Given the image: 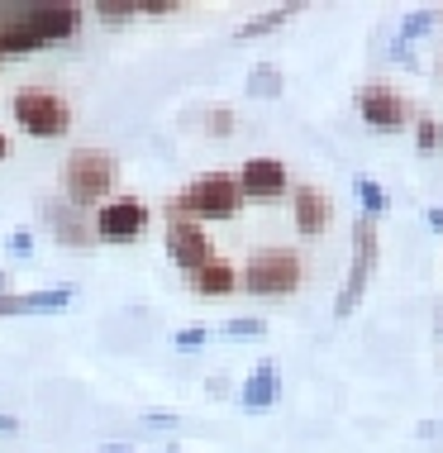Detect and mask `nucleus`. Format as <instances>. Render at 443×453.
Returning a JSON list of instances; mask_svg holds the SVG:
<instances>
[{
	"label": "nucleus",
	"instance_id": "1",
	"mask_svg": "<svg viewBox=\"0 0 443 453\" xmlns=\"http://www.w3.org/2000/svg\"><path fill=\"white\" fill-rule=\"evenodd\" d=\"M63 187H67V205H77V211L101 205L110 187H115V157L101 149H77L63 163Z\"/></svg>",
	"mask_w": 443,
	"mask_h": 453
},
{
	"label": "nucleus",
	"instance_id": "2",
	"mask_svg": "<svg viewBox=\"0 0 443 453\" xmlns=\"http://www.w3.org/2000/svg\"><path fill=\"white\" fill-rule=\"evenodd\" d=\"M239 181H233L229 173H205L195 177L187 191L172 201V219H229L233 211H239Z\"/></svg>",
	"mask_w": 443,
	"mask_h": 453
},
{
	"label": "nucleus",
	"instance_id": "3",
	"mask_svg": "<svg viewBox=\"0 0 443 453\" xmlns=\"http://www.w3.org/2000/svg\"><path fill=\"white\" fill-rule=\"evenodd\" d=\"M377 258H381L377 219H372V215H358V225H353V263H348V277H343V287H339L334 320H348V315L358 311L367 281H372V273H377Z\"/></svg>",
	"mask_w": 443,
	"mask_h": 453
},
{
	"label": "nucleus",
	"instance_id": "4",
	"mask_svg": "<svg viewBox=\"0 0 443 453\" xmlns=\"http://www.w3.org/2000/svg\"><path fill=\"white\" fill-rule=\"evenodd\" d=\"M10 110H15V125L34 139H57V134L72 129V110L57 91H43V87H24L10 96Z\"/></svg>",
	"mask_w": 443,
	"mask_h": 453
},
{
	"label": "nucleus",
	"instance_id": "5",
	"mask_svg": "<svg viewBox=\"0 0 443 453\" xmlns=\"http://www.w3.org/2000/svg\"><path fill=\"white\" fill-rule=\"evenodd\" d=\"M301 258L291 249H257L243 263V291L248 296H291L301 287Z\"/></svg>",
	"mask_w": 443,
	"mask_h": 453
},
{
	"label": "nucleus",
	"instance_id": "6",
	"mask_svg": "<svg viewBox=\"0 0 443 453\" xmlns=\"http://www.w3.org/2000/svg\"><path fill=\"white\" fill-rule=\"evenodd\" d=\"M5 24L24 29L29 39H39V48L48 43H63L81 29V10L77 5H15V10H0Z\"/></svg>",
	"mask_w": 443,
	"mask_h": 453
},
{
	"label": "nucleus",
	"instance_id": "7",
	"mask_svg": "<svg viewBox=\"0 0 443 453\" xmlns=\"http://www.w3.org/2000/svg\"><path fill=\"white\" fill-rule=\"evenodd\" d=\"M148 229V205L134 201V196H119V201H105L95 211V239L101 243H129Z\"/></svg>",
	"mask_w": 443,
	"mask_h": 453
},
{
	"label": "nucleus",
	"instance_id": "8",
	"mask_svg": "<svg viewBox=\"0 0 443 453\" xmlns=\"http://www.w3.org/2000/svg\"><path fill=\"white\" fill-rule=\"evenodd\" d=\"M167 253H172V263L191 277V273H201V267L215 258V243L205 239L201 225H191V219H172L167 225Z\"/></svg>",
	"mask_w": 443,
	"mask_h": 453
},
{
	"label": "nucleus",
	"instance_id": "9",
	"mask_svg": "<svg viewBox=\"0 0 443 453\" xmlns=\"http://www.w3.org/2000/svg\"><path fill=\"white\" fill-rule=\"evenodd\" d=\"M358 115H363L372 129L391 134V129H401V125H405V101H401V96L391 91V87L372 81V87H363V91H358Z\"/></svg>",
	"mask_w": 443,
	"mask_h": 453
},
{
	"label": "nucleus",
	"instance_id": "10",
	"mask_svg": "<svg viewBox=\"0 0 443 453\" xmlns=\"http://www.w3.org/2000/svg\"><path fill=\"white\" fill-rule=\"evenodd\" d=\"M239 181V196H257V201H272V196L286 191V167L277 163V157H248L243 163V173L233 177Z\"/></svg>",
	"mask_w": 443,
	"mask_h": 453
},
{
	"label": "nucleus",
	"instance_id": "11",
	"mask_svg": "<svg viewBox=\"0 0 443 453\" xmlns=\"http://www.w3.org/2000/svg\"><path fill=\"white\" fill-rule=\"evenodd\" d=\"M43 219L53 229V239H63L67 249H91V219L67 201H43Z\"/></svg>",
	"mask_w": 443,
	"mask_h": 453
},
{
	"label": "nucleus",
	"instance_id": "12",
	"mask_svg": "<svg viewBox=\"0 0 443 453\" xmlns=\"http://www.w3.org/2000/svg\"><path fill=\"white\" fill-rule=\"evenodd\" d=\"M72 296H77V287L29 291V296H15V291H5V296H0V320H5V315H39V311H63V305H72Z\"/></svg>",
	"mask_w": 443,
	"mask_h": 453
},
{
	"label": "nucleus",
	"instance_id": "13",
	"mask_svg": "<svg viewBox=\"0 0 443 453\" xmlns=\"http://www.w3.org/2000/svg\"><path fill=\"white\" fill-rule=\"evenodd\" d=\"M329 215H334V205H329V196L319 187L295 191V229H301L305 239H315L319 229H329Z\"/></svg>",
	"mask_w": 443,
	"mask_h": 453
},
{
	"label": "nucleus",
	"instance_id": "14",
	"mask_svg": "<svg viewBox=\"0 0 443 453\" xmlns=\"http://www.w3.org/2000/svg\"><path fill=\"white\" fill-rule=\"evenodd\" d=\"M277 401V363H257L253 372H248V382H243V391H239V406L248 411V415H263L267 406Z\"/></svg>",
	"mask_w": 443,
	"mask_h": 453
},
{
	"label": "nucleus",
	"instance_id": "15",
	"mask_svg": "<svg viewBox=\"0 0 443 453\" xmlns=\"http://www.w3.org/2000/svg\"><path fill=\"white\" fill-rule=\"evenodd\" d=\"M191 287L201 291V296H229V291L239 287V267L225 263V258H210L201 273H191Z\"/></svg>",
	"mask_w": 443,
	"mask_h": 453
},
{
	"label": "nucleus",
	"instance_id": "16",
	"mask_svg": "<svg viewBox=\"0 0 443 453\" xmlns=\"http://www.w3.org/2000/svg\"><path fill=\"white\" fill-rule=\"evenodd\" d=\"M429 29H434V10H415V15H405L401 34H396V43H391V53H396L401 63H410V43H415V39H424Z\"/></svg>",
	"mask_w": 443,
	"mask_h": 453
},
{
	"label": "nucleus",
	"instance_id": "17",
	"mask_svg": "<svg viewBox=\"0 0 443 453\" xmlns=\"http://www.w3.org/2000/svg\"><path fill=\"white\" fill-rule=\"evenodd\" d=\"M353 191H358V201H363V215H372V219H377V215H386V211H391V196L381 191L372 177H353Z\"/></svg>",
	"mask_w": 443,
	"mask_h": 453
},
{
	"label": "nucleus",
	"instance_id": "18",
	"mask_svg": "<svg viewBox=\"0 0 443 453\" xmlns=\"http://www.w3.org/2000/svg\"><path fill=\"white\" fill-rule=\"evenodd\" d=\"M295 15V5H281V10H267V15H257L253 24H243L239 29V39H263V34H277L281 24H286Z\"/></svg>",
	"mask_w": 443,
	"mask_h": 453
},
{
	"label": "nucleus",
	"instance_id": "19",
	"mask_svg": "<svg viewBox=\"0 0 443 453\" xmlns=\"http://www.w3.org/2000/svg\"><path fill=\"white\" fill-rule=\"evenodd\" d=\"M415 149H420V153H439L443 149V125L434 115H424L420 125H415Z\"/></svg>",
	"mask_w": 443,
	"mask_h": 453
},
{
	"label": "nucleus",
	"instance_id": "20",
	"mask_svg": "<svg viewBox=\"0 0 443 453\" xmlns=\"http://www.w3.org/2000/svg\"><path fill=\"white\" fill-rule=\"evenodd\" d=\"M248 96H281V72L257 67L253 77H248Z\"/></svg>",
	"mask_w": 443,
	"mask_h": 453
},
{
	"label": "nucleus",
	"instance_id": "21",
	"mask_svg": "<svg viewBox=\"0 0 443 453\" xmlns=\"http://www.w3.org/2000/svg\"><path fill=\"white\" fill-rule=\"evenodd\" d=\"M225 334L229 339H257V334H267V325L257 320V315H233V320L225 325Z\"/></svg>",
	"mask_w": 443,
	"mask_h": 453
},
{
	"label": "nucleus",
	"instance_id": "22",
	"mask_svg": "<svg viewBox=\"0 0 443 453\" xmlns=\"http://www.w3.org/2000/svg\"><path fill=\"white\" fill-rule=\"evenodd\" d=\"M95 15H101V19H129L134 15V0H101Z\"/></svg>",
	"mask_w": 443,
	"mask_h": 453
},
{
	"label": "nucleus",
	"instance_id": "23",
	"mask_svg": "<svg viewBox=\"0 0 443 453\" xmlns=\"http://www.w3.org/2000/svg\"><path fill=\"white\" fill-rule=\"evenodd\" d=\"M172 15V10H177V0H134V15Z\"/></svg>",
	"mask_w": 443,
	"mask_h": 453
},
{
	"label": "nucleus",
	"instance_id": "24",
	"mask_svg": "<svg viewBox=\"0 0 443 453\" xmlns=\"http://www.w3.org/2000/svg\"><path fill=\"white\" fill-rule=\"evenodd\" d=\"M10 253H15V258H29V253H34V239H29V229H19V234H10Z\"/></svg>",
	"mask_w": 443,
	"mask_h": 453
},
{
	"label": "nucleus",
	"instance_id": "25",
	"mask_svg": "<svg viewBox=\"0 0 443 453\" xmlns=\"http://www.w3.org/2000/svg\"><path fill=\"white\" fill-rule=\"evenodd\" d=\"M205 344V329H187V334H177V349H201Z\"/></svg>",
	"mask_w": 443,
	"mask_h": 453
},
{
	"label": "nucleus",
	"instance_id": "26",
	"mask_svg": "<svg viewBox=\"0 0 443 453\" xmlns=\"http://www.w3.org/2000/svg\"><path fill=\"white\" fill-rule=\"evenodd\" d=\"M215 129H219V134L233 129V115H229V110H219V115H215Z\"/></svg>",
	"mask_w": 443,
	"mask_h": 453
},
{
	"label": "nucleus",
	"instance_id": "27",
	"mask_svg": "<svg viewBox=\"0 0 443 453\" xmlns=\"http://www.w3.org/2000/svg\"><path fill=\"white\" fill-rule=\"evenodd\" d=\"M19 425H15V415H0V434H15Z\"/></svg>",
	"mask_w": 443,
	"mask_h": 453
},
{
	"label": "nucleus",
	"instance_id": "28",
	"mask_svg": "<svg viewBox=\"0 0 443 453\" xmlns=\"http://www.w3.org/2000/svg\"><path fill=\"white\" fill-rule=\"evenodd\" d=\"M429 225H434V229H443V205H439V211H429Z\"/></svg>",
	"mask_w": 443,
	"mask_h": 453
},
{
	"label": "nucleus",
	"instance_id": "29",
	"mask_svg": "<svg viewBox=\"0 0 443 453\" xmlns=\"http://www.w3.org/2000/svg\"><path fill=\"white\" fill-rule=\"evenodd\" d=\"M5 153H10V139H5V134H0V163H5Z\"/></svg>",
	"mask_w": 443,
	"mask_h": 453
},
{
	"label": "nucleus",
	"instance_id": "30",
	"mask_svg": "<svg viewBox=\"0 0 443 453\" xmlns=\"http://www.w3.org/2000/svg\"><path fill=\"white\" fill-rule=\"evenodd\" d=\"M0 296H5V273H0Z\"/></svg>",
	"mask_w": 443,
	"mask_h": 453
},
{
	"label": "nucleus",
	"instance_id": "31",
	"mask_svg": "<svg viewBox=\"0 0 443 453\" xmlns=\"http://www.w3.org/2000/svg\"><path fill=\"white\" fill-rule=\"evenodd\" d=\"M105 453H129V449H105Z\"/></svg>",
	"mask_w": 443,
	"mask_h": 453
},
{
	"label": "nucleus",
	"instance_id": "32",
	"mask_svg": "<svg viewBox=\"0 0 443 453\" xmlns=\"http://www.w3.org/2000/svg\"><path fill=\"white\" fill-rule=\"evenodd\" d=\"M0 63H5V58H0Z\"/></svg>",
	"mask_w": 443,
	"mask_h": 453
}]
</instances>
